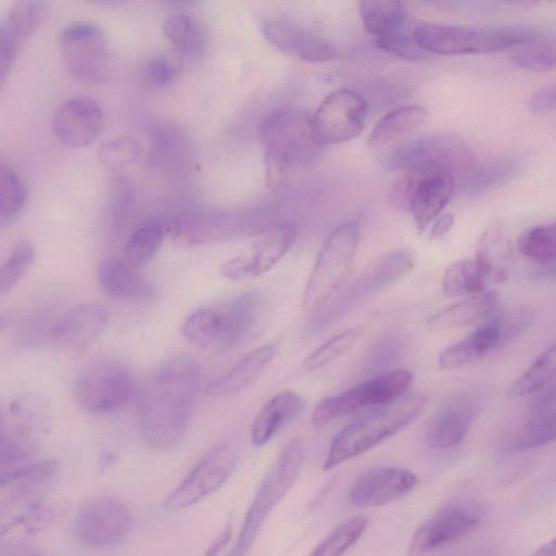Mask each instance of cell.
<instances>
[{"mask_svg": "<svg viewBox=\"0 0 556 556\" xmlns=\"http://www.w3.org/2000/svg\"><path fill=\"white\" fill-rule=\"evenodd\" d=\"M455 189L456 178L450 173L434 167L416 168L394 182L389 202L396 210L409 211L422 232L441 214Z\"/></svg>", "mask_w": 556, "mask_h": 556, "instance_id": "8fae6325", "label": "cell"}, {"mask_svg": "<svg viewBox=\"0 0 556 556\" xmlns=\"http://www.w3.org/2000/svg\"><path fill=\"white\" fill-rule=\"evenodd\" d=\"M399 334L389 333L379 338L363 358V370L379 372L396 363L403 354L404 344Z\"/></svg>", "mask_w": 556, "mask_h": 556, "instance_id": "f907efd6", "label": "cell"}, {"mask_svg": "<svg viewBox=\"0 0 556 556\" xmlns=\"http://www.w3.org/2000/svg\"><path fill=\"white\" fill-rule=\"evenodd\" d=\"M56 472L54 460L28 463L0 470L1 535L23 527L26 532L48 521L46 497Z\"/></svg>", "mask_w": 556, "mask_h": 556, "instance_id": "3957f363", "label": "cell"}, {"mask_svg": "<svg viewBox=\"0 0 556 556\" xmlns=\"http://www.w3.org/2000/svg\"><path fill=\"white\" fill-rule=\"evenodd\" d=\"M501 312L500 296L495 291H481L452 304L431 318L434 326L462 327L492 319Z\"/></svg>", "mask_w": 556, "mask_h": 556, "instance_id": "d6a6232c", "label": "cell"}, {"mask_svg": "<svg viewBox=\"0 0 556 556\" xmlns=\"http://www.w3.org/2000/svg\"><path fill=\"white\" fill-rule=\"evenodd\" d=\"M530 556H556V538L539 546Z\"/></svg>", "mask_w": 556, "mask_h": 556, "instance_id": "6125c7cd", "label": "cell"}, {"mask_svg": "<svg viewBox=\"0 0 556 556\" xmlns=\"http://www.w3.org/2000/svg\"><path fill=\"white\" fill-rule=\"evenodd\" d=\"M264 306V295L257 290H250L237 296L222 312L223 325L218 345L230 348L241 342L257 324Z\"/></svg>", "mask_w": 556, "mask_h": 556, "instance_id": "1f68e13d", "label": "cell"}, {"mask_svg": "<svg viewBox=\"0 0 556 556\" xmlns=\"http://www.w3.org/2000/svg\"><path fill=\"white\" fill-rule=\"evenodd\" d=\"M231 538V526L227 525L222 532L215 538V540L211 543L207 551L205 552V556H217V554L224 548V546L229 542Z\"/></svg>", "mask_w": 556, "mask_h": 556, "instance_id": "680465c9", "label": "cell"}, {"mask_svg": "<svg viewBox=\"0 0 556 556\" xmlns=\"http://www.w3.org/2000/svg\"><path fill=\"white\" fill-rule=\"evenodd\" d=\"M522 153L511 152L473 167L460 181L459 191L469 198L492 192L518 177L527 167Z\"/></svg>", "mask_w": 556, "mask_h": 556, "instance_id": "d4e9b609", "label": "cell"}, {"mask_svg": "<svg viewBox=\"0 0 556 556\" xmlns=\"http://www.w3.org/2000/svg\"><path fill=\"white\" fill-rule=\"evenodd\" d=\"M367 116V103L354 90L339 89L328 94L311 116L318 146L340 144L359 135Z\"/></svg>", "mask_w": 556, "mask_h": 556, "instance_id": "e0dca14e", "label": "cell"}, {"mask_svg": "<svg viewBox=\"0 0 556 556\" xmlns=\"http://www.w3.org/2000/svg\"><path fill=\"white\" fill-rule=\"evenodd\" d=\"M358 11L365 28L375 36V39L396 34L413 26L405 4L400 1H361Z\"/></svg>", "mask_w": 556, "mask_h": 556, "instance_id": "836d02e7", "label": "cell"}, {"mask_svg": "<svg viewBox=\"0 0 556 556\" xmlns=\"http://www.w3.org/2000/svg\"><path fill=\"white\" fill-rule=\"evenodd\" d=\"M534 279H556V261L553 263L542 265L540 268L532 273Z\"/></svg>", "mask_w": 556, "mask_h": 556, "instance_id": "94428289", "label": "cell"}, {"mask_svg": "<svg viewBox=\"0 0 556 556\" xmlns=\"http://www.w3.org/2000/svg\"><path fill=\"white\" fill-rule=\"evenodd\" d=\"M141 146L132 137L122 135L108 139L99 149V160L111 170H122L134 164L141 155Z\"/></svg>", "mask_w": 556, "mask_h": 556, "instance_id": "7dc6e473", "label": "cell"}, {"mask_svg": "<svg viewBox=\"0 0 556 556\" xmlns=\"http://www.w3.org/2000/svg\"><path fill=\"white\" fill-rule=\"evenodd\" d=\"M556 440V407L532 414L516 432L509 444L510 452L534 450Z\"/></svg>", "mask_w": 556, "mask_h": 556, "instance_id": "60d3db41", "label": "cell"}, {"mask_svg": "<svg viewBox=\"0 0 556 556\" xmlns=\"http://www.w3.org/2000/svg\"><path fill=\"white\" fill-rule=\"evenodd\" d=\"M529 105L535 112L556 109V83L534 92L529 101Z\"/></svg>", "mask_w": 556, "mask_h": 556, "instance_id": "11a10c76", "label": "cell"}, {"mask_svg": "<svg viewBox=\"0 0 556 556\" xmlns=\"http://www.w3.org/2000/svg\"><path fill=\"white\" fill-rule=\"evenodd\" d=\"M540 394L536 395L532 404L533 414L555 408L556 405V378L551 381L543 389L538 391Z\"/></svg>", "mask_w": 556, "mask_h": 556, "instance_id": "9f6ffc18", "label": "cell"}, {"mask_svg": "<svg viewBox=\"0 0 556 556\" xmlns=\"http://www.w3.org/2000/svg\"><path fill=\"white\" fill-rule=\"evenodd\" d=\"M415 40L426 53L489 54L533 41L545 33L528 25L471 27L439 23L415 26Z\"/></svg>", "mask_w": 556, "mask_h": 556, "instance_id": "5b68a950", "label": "cell"}, {"mask_svg": "<svg viewBox=\"0 0 556 556\" xmlns=\"http://www.w3.org/2000/svg\"><path fill=\"white\" fill-rule=\"evenodd\" d=\"M517 249L525 257L541 265L556 261V222L522 232L518 238Z\"/></svg>", "mask_w": 556, "mask_h": 556, "instance_id": "ee69618b", "label": "cell"}, {"mask_svg": "<svg viewBox=\"0 0 556 556\" xmlns=\"http://www.w3.org/2000/svg\"><path fill=\"white\" fill-rule=\"evenodd\" d=\"M473 162V153L463 138L433 134L397 146L383 156L381 166L388 172L434 167L462 180L475 167Z\"/></svg>", "mask_w": 556, "mask_h": 556, "instance_id": "30bf717a", "label": "cell"}, {"mask_svg": "<svg viewBox=\"0 0 556 556\" xmlns=\"http://www.w3.org/2000/svg\"><path fill=\"white\" fill-rule=\"evenodd\" d=\"M412 382L413 374L406 369L380 374L341 394L319 401L313 409L312 421L319 427L365 406L390 403L403 396Z\"/></svg>", "mask_w": 556, "mask_h": 556, "instance_id": "5bb4252c", "label": "cell"}, {"mask_svg": "<svg viewBox=\"0 0 556 556\" xmlns=\"http://www.w3.org/2000/svg\"><path fill=\"white\" fill-rule=\"evenodd\" d=\"M101 290L119 300H143L153 295L152 285L140 275L139 269L129 266L123 258H106L97 270Z\"/></svg>", "mask_w": 556, "mask_h": 556, "instance_id": "f546056e", "label": "cell"}, {"mask_svg": "<svg viewBox=\"0 0 556 556\" xmlns=\"http://www.w3.org/2000/svg\"><path fill=\"white\" fill-rule=\"evenodd\" d=\"M304 405L303 397L292 390H283L275 394L252 421L250 438L253 445L266 444L302 413Z\"/></svg>", "mask_w": 556, "mask_h": 556, "instance_id": "4316f807", "label": "cell"}, {"mask_svg": "<svg viewBox=\"0 0 556 556\" xmlns=\"http://www.w3.org/2000/svg\"><path fill=\"white\" fill-rule=\"evenodd\" d=\"M500 314L482 323L467 337L443 350L438 358L439 367L446 370L463 367L504 344L498 321Z\"/></svg>", "mask_w": 556, "mask_h": 556, "instance_id": "484cf974", "label": "cell"}, {"mask_svg": "<svg viewBox=\"0 0 556 556\" xmlns=\"http://www.w3.org/2000/svg\"><path fill=\"white\" fill-rule=\"evenodd\" d=\"M150 161L162 174L182 177L191 173L194 147L190 136L178 125L160 123L151 127Z\"/></svg>", "mask_w": 556, "mask_h": 556, "instance_id": "603a6c76", "label": "cell"}, {"mask_svg": "<svg viewBox=\"0 0 556 556\" xmlns=\"http://www.w3.org/2000/svg\"><path fill=\"white\" fill-rule=\"evenodd\" d=\"M46 11V2L18 0L11 4L0 24V36L16 45L26 39L39 25Z\"/></svg>", "mask_w": 556, "mask_h": 556, "instance_id": "74e56055", "label": "cell"}, {"mask_svg": "<svg viewBox=\"0 0 556 556\" xmlns=\"http://www.w3.org/2000/svg\"><path fill=\"white\" fill-rule=\"evenodd\" d=\"M359 242V226L348 222L333 229L324 242L302 298L304 312L319 309L348 279Z\"/></svg>", "mask_w": 556, "mask_h": 556, "instance_id": "52a82bcc", "label": "cell"}, {"mask_svg": "<svg viewBox=\"0 0 556 556\" xmlns=\"http://www.w3.org/2000/svg\"><path fill=\"white\" fill-rule=\"evenodd\" d=\"M0 556H46L42 553L33 548L21 546V545H9L8 547L1 548Z\"/></svg>", "mask_w": 556, "mask_h": 556, "instance_id": "91938a15", "label": "cell"}, {"mask_svg": "<svg viewBox=\"0 0 556 556\" xmlns=\"http://www.w3.org/2000/svg\"><path fill=\"white\" fill-rule=\"evenodd\" d=\"M26 202V187L16 170L9 164L0 165V225H11L21 214Z\"/></svg>", "mask_w": 556, "mask_h": 556, "instance_id": "7bdbcfd3", "label": "cell"}, {"mask_svg": "<svg viewBox=\"0 0 556 556\" xmlns=\"http://www.w3.org/2000/svg\"><path fill=\"white\" fill-rule=\"evenodd\" d=\"M276 353L277 345L273 343L254 349L227 372L207 383L206 393L213 396H224L250 387L264 372Z\"/></svg>", "mask_w": 556, "mask_h": 556, "instance_id": "83f0119b", "label": "cell"}, {"mask_svg": "<svg viewBox=\"0 0 556 556\" xmlns=\"http://www.w3.org/2000/svg\"><path fill=\"white\" fill-rule=\"evenodd\" d=\"M110 313L103 305L88 303L64 313L52 326L51 339L65 350L83 351L105 330Z\"/></svg>", "mask_w": 556, "mask_h": 556, "instance_id": "cb8c5ba5", "label": "cell"}, {"mask_svg": "<svg viewBox=\"0 0 556 556\" xmlns=\"http://www.w3.org/2000/svg\"><path fill=\"white\" fill-rule=\"evenodd\" d=\"M455 556H493V553L489 547L482 546L471 548Z\"/></svg>", "mask_w": 556, "mask_h": 556, "instance_id": "be15d7a7", "label": "cell"}, {"mask_svg": "<svg viewBox=\"0 0 556 556\" xmlns=\"http://www.w3.org/2000/svg\"><path fill=\"white\" fill-rule=\"evenodd\" d=\"M454 224V217L452 214L447 213L442 216H440L433 224L431 230H430V238L431 239H439L446 235L450 229L453 227Z\"/></svg>", "mask_w": 556, "mask_h": 556, "instance_id": "6f0895ef", "label": "cell"}, {"mask_svg": "<svg viewBox=\"0 0 556 556\" xmlns=\"http://www.w3.org/2000/svg\"><path fill=\"white\" fill-rule=\"evenodd\" d=\"M260 138L265 149L266 181L273 189L287 184L291 174L320 148L313 136L311 116L293 108H282L266 116Z\"/></svg>", "mask_w": 556, "mask_h": 556, "instance_id": "7a4b0ae2", "label": "cell"}, {"mask_svg": "<svg viewBox=\"0 0 556 556\" xmlns=\"http://www.w3.org/2000/svg\"><path fill=\"white\" fill-rule=\"evenodd\" d=\"M476 409L464 402L447 404L435 412L426 428V442L433 448H447L459 444L466 437Z\"/></svg>", "mask_w": 556, "mask_h": 556, "instance_id": "f1b7e54d", "label": "cell"}, {"mask_svg": "<svg viewBox=\"0 0 556 556\" xmlns=\"http://www.w3.org/2000/svg\"><path fill=\"white\" fill-rule=\"evenodd\" d=\"M168 41L184 55L199 58L206 50V37L202 26L187 13H175L164 22Z\"/></svg>", "mask_w": 556, "mask_h": 556, "instance_id": "8d00e7d4", "label": "cell"}, {"mask_svg": "<svg viewBox=\"0 0 556 556\" xmlns=\"http://www.w3.org/2000/svg\"><path fill=\"white\" fill-rule=\"evenodd\" d=\"M426 403L421 394L403 395L354 420L333 438L324 470H331L396 434L420 415Z\"/></svg>", "mask_w": 556, "mask_h": 556, "instance_id": "277c9868", "label": "cell"}, {"mask_svg": "<svg viewBox=\"0 0 556 556\" xmlns=\"http://www.w3.org/2000/svg\"><path fill=\"white\" fill-rule=\"evenodd\" d=\"M178 72L176 61L164 54H155L146 62L142 74L150 86L164 87L175 79Z\"/></svg>", "mask_w": 556, "mask_h": 556, "instance_id": "db71d44e", "label": "cell"}, {"mask_svg": "<svg viewBox=\"0 0 556 556\" xmlns=\"http://www.w3.org/2000/svg\"><path fill=\"white\" fill-rule=\"evenodd\" d=\"M166 232L167 224L161 218L144 219L129 233L123 250V261L140 269L157 252Z\"/></svg>", "mask_w": 556, "mask_h": 556, "instance_id": "e575fe53", "label": "cell"}, {"mask_svg": "<svg viewBox=\"0 0 556 556\" xmlns=\"http://www.w3.org/2000/svg\"><path fill=\"white\" fill-rule=\"evenodd\" d=\"M485 517L486 507L478 501L463 500L445 504L416 529L407 555L426 556L448 546L473 532Z\"/></svg>", "mask_w": 556, "mask_h": 556, "instance_id": "4fadbf2b", "label": "cell"}, {"mask_svg": "<svg viewBox=\"0 0 556 556\" xmlns=\"http://www.w3.org/2000/svg\"><path fill=\"white\" fill-rule=\"evenodd\" d=\"M415 266V254L409 249H397L383 257L374 269L359 281L363 291L386 288L407 275Z\"/></svg>", "mask_w": 556, "mask_h": 556, "instance_id": "f35d334b", "label": "cell"}, {"mask_svg": "<svg viewBox=\"0 0 556 556\" xmlns=\"http://www.w3.org/2000/svg\"><path fill=\"white\" fill-rule=\"evenodd\" d=\"M136 394V381L127 366L115 361H97L80 369L74 396L85 412L109 415L124 408Z\"/></svg>", "mask_w": 556, "mask_h": 556, "instance_id": "7c38bea8", "label": "cell"}, {"mask_svg": "<svg viewBox=\"0 0 556 556\" xmlns=\"http://www.w3.org/2000/svg\"><path fill=\"white\" fill-rule=\"evenodd\" d=\"M510 60L525 70L546 71L556 67V35H544L516 47Z\"/></svg>", "mask_w": 556, "mask_h": 556, "instance_id": "bcb514c9", "label": "cell"}, {"mask_svg": "<svg viewBox=\"0 0 556 556\" xmlns=\"http://www.w3.org/2000/svg\"><path fill=\"white\" fill-rule=\"evenodd\" d=\"M556 378V341L549 345L507 390V396L536 393Z\"/></svg>", "mask_w": 556, "mask_h": 556, "instance_id": "b9f144b4", "label": "cell"}, {"mask_svg": "<svg viewBox=\"0 0 556 556\" xmlns=\"http://www.w3.org/2000/svg\"><path fill=\"white\" fill-rule=\"evenodd\" d=\"M237 462L238 450L233 443L222 442L215 445L168 494L164 507L180 510L202 501L227 481Z\"/></svg>", "mask_w": 556, "mask_h": 556, "instance_id": "2e32d148", "label": "cell"}, {"mask_svg": "<svg viewBox=\"0 0 556 556\" xmlns=\"http://www.w3.org/2000/svg\"><path fill=\"white\" fill-rule=\"evenodd\" d=\"M200 383L199 365L178 356L155 370L137 399V426L151 446L168 448L187 431Z\"/></svg>", "mask_w": 556, "mask_h": 556, "instance_id": "6da1fadb", "label": "cell"}, {"mask_svg": "<svg viewBox=\"0 0 556 556\" xmlns=\"http://www.w3.org/2000/svg\"><path fill=\"white\" fill-rule=\"evenodd\" d=\"M417 483V476L409 470L375 467L356 478L349 489L348 500L358 508L380 507L407 495Z\"/></svg>", "mask_w": 556, "mask_h": 556, "instance_id": "44dd1931", "label": "cell"}, {"mask_svg": "<svg viewBox=\"0 0 556 556\" xmlns=\"http://www.w3.org/2000/svg\"><path fill=\"white\" fill-rule=\"evenodd\" d=\"M35 251L27 240L18 241L10 251L0 270V293L9 292L34 262Z\"/></svg>", "mask_w": 556, "mask_h": 556, "instance_id": "681fc988", "label": "cell"}, {"mask_svg": "<svg viewBox=\"0 0 556 556\" xmlns=\"http://www.w3.org/2000/svg\"><path fill=\"white\" fill-rule=\"evenodd\" d=\"M50 424V410L38 395H21L4 408L1 418V470L30 463Z\"/></svg>", "mask_w": 556, "mask_h": 556, "instance_id": "9c48e42d", "label": "cell"}, {"mask_svg": "<svg viewBox=\"0 0 556 556\" xmlns=\"http://www.w3.org/2000/svg\"><path fill=\"white\" fill-rule=\"evenodd\" d=\"M134 203L135 192L131 185L118 177L113 184L109 210L113 232L119 233L126 227L134 211Z\"/></svg>", "mask_w": 556, "mask_h": 556, "instance_id": "816d5d0a", "label": "cell"}, {"mask_svg": "<svg viewBox=\"0 0 556 556\" xmlns=\"http://www.w3.org/2000/svg\"><path fill=\"white\" fill-rule=\"evenodd\" d=\"M222 312L201 307L190 313L180 327L182 338L199 349L218 345L222 333Z\"/></svg>", "mask_w": 556, "mask_h": 556, "instance_id": "ab89813d", "label": "cell"}, {"mask_svg": "<svg viewBox=\"0 0 556 556\" xmlns=\"http://www.w3.org/2000/svg\"><path fill=\"white\" fill-rule=\"evenodd\" d=\"M59 43L70 73L85 81L100 83L110 75V52L102 29L89 21H73L60 31Z\"/></svg>", "mask_w": 556, "mask_h": 556, "instance_id": "9a60e30c", "label": "cell"}, {"mask_svg": "<svg viewBox=\"0 0 556 556\" xmlns=\"http://www.w3.org/2000/svg\"><path fill=\"white\" fill-rule=\"evenodd\" d=\"M104 125L100 103L89 96H74L55 109L52 129L55 137L68 147L79 148L93 142Z\"/></svg>", "mask_w": 556, "mask_h": 556, "instance_id": "ffe728a7", "label": "cell"}, {"mask_svg": "<svg viewBox=\"0 0 556 556\" xmlns=\"http://www.w3.org/2000/svg\"><path fill=\"white\" fill-rule=\"evenodd\" d=\"M367 526L363 516L342 521L307 556H342L362 538Z\"/></svg>", "mask_w": 556, "mask_h": 556, "instance_id": "f6af8a7d", "label": "cell"}, {"mask_svg": "<svg viewBox=\"0 0 556 556\" xmlns=\"http://www.w3.org/2000/svg\"><path fill=\"white\" fill-rule=\"evenodd\" d=\"M304 450L299 439L289 441L263 478L248 508L237 540L227 556H245L273 508L296 481Z\"/></svg>", "mask_w": 556, "mask_h": 556, "instance_id": "8992f818", "label": "cell"}, {"mask_svg": "<svg viewBox=\"0 0 556 556\" xmlns=\"http://www.w3.org/2000/svg\"><path fill=\"white\" fill-rule=\"evenodd\" d=\"M361 334L359 328H352L336 334L307 355L302 366L307 370H316L330 364L353 348Z\"/></svg>", "mask_w": 556, "mask_h": 556, "instance_id": "c3c4849f", "label": "cell"}, {"mask_svg": "<svg viewBox=\"0 0 556 556\" xmlns=\"http://www.w3.org/2000/svg\"><path fill=\"white\" fill-rule=\"evenodd\" d=\"M263 217L252 210L194 208L180 212L167 224L170 238L184 247H201L263 231Z\"/></svg>", "mask_w": 556, "mask_h": 556, "instance_id": "ba28073f", "label": "cell"}, {"mask_svg": "<svg viewBox=\"0 0 556 556\" xmlns=\"http://www.w3.org/2000/svg\"><path fill=\"white\" fill-rule=\"evenodd\" d=\"M128 507L113 497H97L88 501L77 511L74 531L85 546L104 549L118 545L132 527Z\"/></svg>", "mask_w": 556, "mask_h": 556, "instance_id": "ac0fdd59", "label": "cell"}, {"mask_svg": "<svg viewBox=\"0 0 556 556\" xmlns=\"http://www.w3.org/2000/svg\"><path fill=\"white\" fill-rule=\"evenodd\" d=\"M296 227L290 222L268 225L261 231L251 256H237L220 266V275L230 280H248L269 270L292 247Z\"/></svg>", "mask_w": 556, "mask_h": 556, "instance_id": "d6986e66", "label": "cell"}, {"mask_svg": "<svg viewBox=\"0 0 556 556\" xmlns=\"http://www.w3.org/2000/svg\"><path fill=\"white\" fill-rule=\"evenodd\" d=\"M415 26H410L400 33L375 39L376 46L389 53L405 60H421L427 53L415 40Z\"/></svg>", "mask_w": 556, "mask_h": 556, "instance_id": "f5cc1de1", "label": "cell"}, {"mask_svg": "<svg viewBox=\"0 0 556 556\" xmlns=\"http://www.w3.org/2000/svg\"><path fill=\"white\" fill-rule=\"evenodd\" d=\"M264 36L281 52L307 62H327L336 56V48L323 35L285 18H268L263 24Z\"/></svg>", "mask_w": 556, "mask_h": 556, "instance_id": "7402d4cb", "label": "cell"}, {"mask_svg": "<svg viewBox=\"0 0 556 556\" xmlns=\"http://www.w3.org/2000/svg\"><path fill=\"white\" fill-rule=\"evenodd\" d=\"M427 116V110L419 105L397 108L386 114L375 125L368 137V144L372 148L383 147L417 129Z\"/></svg>", "mask_w": 556, "mask_h": 556, "instance_id": "d590c367", "label": "cell"}, {"mask_svg": "<svg viewBox=\"0 0 556 556\" xmlns=\"http://www.w3.org/2000/svg\"><path fill=\"white\" fill-rule=\"evenodd\" d=\"M505 277V271L496 270L476 256L451 264L444 273L442 289L448 298L472 295L484 291L489 281H503Z\"/></svg>", "mask_w": 556, "mask_h": 556, "instance_id": "4dcf8cb0", "label": "cell"}]
</instances>
